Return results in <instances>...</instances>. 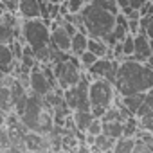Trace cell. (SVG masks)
Listing matches in <instances>:
<instances>
[{"label": "cell", "instance_id": "obj_19", "mask_svg": "<svg viewBox=\"0 0 153 153\" xmlns=\"http://www.w3.org/2000/svg\"><path fill=\"white\" fill-rule=\"evenodd\" d=\"M103 133H106L108 137L112 139H121L123 133H124V124L123 121H103Z\"/></svg>", "mask_w": 153, "mask_h": 153}, {"label": "cell", "instance_id": "obj_40", "mask_svg": "<svg viewBox=\"0 0 153 153\" xmlns=\"http://www.w3.org/2000/svg\"><path fill=\"white\" fill-rule=\"evenodd\" d=\"M61 2H63V0H61Z\"/></svg>", "mask_w": 153, "mask_h": 153}, {"label": "cell", "instance_id": "obj_33", "mask_svg": "<svg viewBox=\"0 0 153 153\" xmlns=\"http://www.w3.org/2000/svg\"><path fill=\"white\" fill-rule=\"evenodd\" d=\"M6 123H7V114L0 110V126H6Z\"/></svg>", "mask_w": 153, "mask_h": 153}, {"label": "cell", "instance_id": "obj_35", "mask_svg": "<svg viewBox=\"0 0 153 153\" xmlns=\"http://www.w3.org/2000/svg\"><path fill=\"white\" fill-rule=\"evenodd\" d=\"M7 76H9V74H6V72H4L2 68H0V85H2V83H4V81L7 79Z\"/></svg>", "mask_w": 153, "mask_h": 153}, {"label": "cell", "instance_id": "obj_11", "mask_svg": "<svg viewBox=\"0 0 153 153\" xmlns=\"http://www.w3.org/2000/svg\"><path fill=\"white\" fill-rule=\"evenodd\" d=\"M151 43H149V38L144 34V33H139L135 34V52L131 56H128L130 59H137V61H148V58L151 56ZM126 58V59H128Z\"/></svg>", "mask_w": 153, "mask_h": 153}, {"label": "cell", "instance_id": "obj_29", "mask_svg": "<svg viewBox=\"0 0 153 153\" xmlns=\"http://www.w3.org/2000/svg\"><path fill=\"white\" fill-rule=\"evenodd\" d=\"M85 4H88V0H67V11L68 13H79Z\"/></svg>", "mask_w": 153, "mask_h": 153}, {"label": "cell", "instance_id": "obj_1", "mask_svg": "<svg viewBox=\"0 0 153 153\" xmlns=\"http://www.w3.org/2000/svg\"><path fill=\"white\" fill-rule=\"evenodd\" d=\"M114 85L119 96L148 92L149 88H153V68L146 61H137L128 58L119 63Z\"/></svg>", "mask_w": 153, "mask_h": 153}, {"label": "cell", "instance_id": "obj_25", "mask_svg": "<svg viewBox=\"0 0 153 153\" xmlns=\"http://www.w3.org/2000/svg\"><path fill=\"white\" fill-rule=\"evenodd\" d=\"M97 58H99V56H96L92 51H88V49H87V51L79 56V65H81V68H83V70H87L88 67H92V65L97 61Z\"/></svg>", "mask_w": 153, "mask_h": 153}, {"label": "cell", "instance_id": "obj_3", "mask_svg": "<svg viewBox=\"0 0 153 153\" xmlns=\"http://www.w3.org/2000/svg\"><path fill=\"white\" fill-rule=\"evenodd\" d=\"M79 13H81V16H83V24H85V27H87V33H88L90 36L103 38V36H106V34L114 29V25H115V16H117V15H114V13L103 9V7L96 6V4H92V2L85 4V7H83Z\"/></svg>", "mask_w": 153, "mask_h": 153}, {"label": "cell", "instance_id": "obj_8", "mask_svg": "<svg viewBox=\"0 0 153 153\" xmlns=\"http://www.w3.org/2000/svg\"><path fill=\"white\" fill-rule=\"evenodd\" d=\"M51 42L61 49L63 52H70V42H72V34L70 31L65 27V22H63V15L56 16L51 24Z\"/></svg>", "mask_w": 153, "mask_h": 153}, {"label": "cell", "instance_id": "obj_30", "mask_svg": "<svg viewBox=\"0 0 153 153\" xmlns=\"http://www.w3.org/2000/svg\"><path fill=\"white\" fill-rule=\"evenodd\" d=\"M9 146H11V137L7 126H0V149H9Z\"/></svg>", "mask_w": 153, "mask_h": 153}, {"label": "cell", "instance_id": "obj_15", "mask_svg": "<svg viewBox=\"0 0 153 153\" xmlns=\"http://www.w3.org/2000/svg\"><path fill=\"white\" fill-rule=\"evenodd\" d=\"M144 97H146V92H137V94H128V96H119V101L133 114L137 115L139 108L142 106L144 103Z\"/></svg>", "mask_w": 153, "mask_h": 153}, {"label": "cell", "instance_id": "obj_37", "mask_svg": "<svg viewBox=\"0 0 153 153\" xmlns=\"http://www.w3.org/2000/svg\"><path fill=\"white\" fill-rule=\"evenodd\" d=\"M148 15H153V0H149V13Z\"/></svg>", "mask_w": 153, "mask_h": 153}, {"label": "cell", "instance_id": "obj_27", "mask_svg": "<svg viewBox=\"0 0 153 153\" xmlns=\"http://www.w3.org/2000/svg\"><path fill=\"white\" fill-rule=\"evenodd\" d=\"M123 52H124L126 58L135 52V34H128V36L123 40Z\"/></svg>", "mask_w": 153, "mask_h": 153}, {"label": "cell", "instance_id": "obj_6", "mask_svg": "<svg viewBox=\"0 0 153 153\" xmlns=\"http://www.w3.org/2000/svg\"><path fill=\"white\" fill-rule=\"evenodd\" d=\"M88 88H90V78L88 74H83V78L79 79V83H76L74 87L65 90V103L67 106L74 112V110H90V96H88Z\"/></svg>", "mask_w": 153, "mask_h": 153}, {"label": "cell", "instance_id": "obj_4", "mask_svg": "<svg viewBox=\"0 0 153 153\" xmlns=\"http://www.w3.org/2000/svg\"><path fill=\"white\" fill-rule=\"evenodd\" d=\"M88 96H90V110L96 117H103V114L115 103L117 99V88L114 85V81L108 79H90V88H88Z\"/></svg>", "mask_w": 153, "mask_h": 153}, {"label": "cell", "instance_id": "obj_7", "mask_svg": "<svg viewBox=\"0 0 153 153\" xmlns=\"http://www.w3.org/2000/svg\"><path fill=\"white\" fill-rule=\"evenodd\" d=\"M117 68H119V61L114 58H97V61L87 68V74L90 79H108V81H115L117 76Z\"/></svg>", "mask_w": 153, "mask_h": 153}, {"label": "cell", "instance_id": "obj_5", "mask_svg": "<svg viewBox=\"0 0 153 153\" xmlns=\"http://www.w3.org/2000/svg\"><path fill=\"white\" fill-rule=\"evenodd\" d=\"M52 70H54V76H56V81H58V87L67 90L70 87H74L76 83H79V79L83 78V68L79 65V58H76L72 54H68L65 59L51 65Z\"/></svg>", "mask_w": 153, "mask_h": 153}, {"label": "cell", "instance_id": "obj_23", "mask_svg": "<svg viewBox=\"0 0 153 153\" xmlns=\"http://www.w3.org/2000/svg\"><path fill=\"white\" fill-rule=\"evenodd\" d=\"M137 119H139V126H140V130L153 133V108H151L149 112L142 114V115L137 117Z\"/></svg>", "mask_w": 153, "mask_h": 153}, {"label": "cell", "instance_id": "obj_21", "mask_svg": "<svg viewBox=\"0 0 153 153\" xmlns=\"http://www.w3.org/2000/svg\"><path fill=\"white\" fill-rule=\"evenodd\" d=\"M135 149V137H121L114 144V153H133Z\"/></svg>", "mask_w": 153, "mask_h": 153}, {"label": "cell", "instance_id": "obj_9", "mask_svg": "<svg viewBox=\"0 0 153 153\" xmlns=\"http://www.w3.org/2000/svg\"><path fill=\"white\" fill-rule=\"evenodd\" d=\"M58 85L52 83L49 79V76L43 72L42 65L36 63L33 68H31V76H29V90L34 92V94H40V96H47L51 90H54Z\"/></svg>", "mask_w": 153, "mask_h": 153}, {"label": "cell", "instance_id": "obj_28", "mask_svg": "<svg viewBox=\"0 0 153 153\" xmlns=\"http://www.w3.org/2000/svg\"><path fill=\"white\" fill-rule=\"evenodd\" d=\"M87 133H88V135H94V137H97L99 133H103V119H101V117H96V119L90 123V126L87 128Z\"/></svg>", "mask_w": 153, "mask_h": 153}, {"label": "cell", "instance_id": "obj_18", "mask_svg": "<svg viewBox=\"0 0 153 153\" xmlns=\"http://www.w3.org/2000/svg\"><path fill=\"white\" fill-rule=\"evenodd\" d=\"M114 144H115V139L108 137L106 133H99L97 137H94V142H92L90 149H96V151H114Z\"/></svg>", "mask_w": 153, "mask_h": 153}, {"label": "cell", "instance_id": "obj_31", "mask_svg": "<svg viewBox=\"0 0 153 153\" xmlns=\"http://www.w3.org/2000/svg\"><path fill=\"white\" fill-rule=\"evenodd\" d=\"M128 31H130V34H139L140 33V20H128Z\"/></svg>", "mask_w": 153, "mask_h": 153}, {"label": "cell", "instance_id": "obj_12", "mask_svg": "<svg viewBox=\"0 0 153 153\" xmlns=\"http://www.w3.org/2000/svg\"><path fill=\"white\" fill-rule=\"evenodd\" d=\"M16 63H18V59L15 58L13 47L0 42V68H2L6 74H13Z\"/></svg>", "mask_w": 153, "mask_h": 153}, {"label": "cell", "instance_id": "obj_14", "mask_svg": "<svg viewBox=\"0 0 153 153\" xmlns=\"http://www.w3.org/2000/svg\"><path fill=\"white\" fill-rule=\"evenodd\" d=\"M88 38H90V34L78 31V33L72 36V42H70V52H68V54H72V56H76V58H79V56L88 49Z\"/></svg>", "mask_w": 153, "mask_h": 153}, {"label": "cell", "instance_id": "obj_13", "mask_svg": "<svg viewBox=\"0 0 153 153\" xmlns=\"http://www.w3.org/2000/svg\"><path fill=\"white\" fill-rule=\"evenodd\" d=\"M18 15H20L24 20H29V18H42V4H40V0H20Z\"/></svg>", "mask_w": 153, "mask_h": 153}, {"label": "cell", "instance_id": "obj_20", "mask_svg": "<svg viewBox=\"0 0 153 153\" xmlns=\"http://www.w3.org/2000/svg\"><path fill=\"white\" fill-rule=\"evenodd\" d=\"M0 110L9 114L13 110V99H11V88L9 85H0Z\"/></svg>", "mask_w": 153, "mask_h": 153}, {"label": "cell", "instance_id": "obj_22", "mask_svg": "<svg viewBox=\"0 0 153 153\" xmlns=\"http://www.w3.org/2000/svg\"><path fill=\"white\" fill-rule=\"evenodd\" d=\"M123 124H124V133H123V137H137V133L140 131L139 119H137L135 115L128 117V119H126Z\"/></svg>", "mask_w": 153, "mask_h": 153}, {"label": "cell", "instance_id": "obj_10", "mask_svg": "<svg viewBox=\"0 0 153 153\" xmlns=\"http://www.w3.org/2000/svg\"><path fill=\"white\" fill-rule=\"evenodd\" d=\"M24 142H25V149H29V151H34V149L36 151L51 149V139H49V135L40 133V131H34V130H29L27 131Z\"/></svg>", "mask_w": 153, "mask_h": 153}, {"label": "cell", "instance_id": "obj_2", "mask_svg": "<svg viewBox=\"0 0 153 153\" xmlns=\"http://www.w3.org/2000/svg\"><path fill=\"white\" fill-rule=\"evenodd\" d=\"M22 34L25 43L34 51L38 63H51V25L43 18L24 20Z\"/></svg>", "mask_w": 153, "mask_h": 153}, {"label": "cell", "instance_id": "obj_32", "mask_svg": "<svg viewBox=\"0 0 153 153\" xmlns=\"http://www.w3.org/2000/svg\"><path fill=\"white\" fill-rule=\"evenodd\" d=\"M146 4H148V0H130V6H131L133 9H139V11H140Z\"/></svg>", "mask_w": 153, "mask_h": 153}, {"label": "cell", "instance_id": "obj_16", "mask_svg": "<svg viewBox=\"0 0 153 153\" xmlns=\"http://www.w3.org/2000/svg\"><path fill=\"white\" fill-rule=\"evenodd\" d=\"M96 119V115L92 114V110H74L72 112V121L79 131H87V128L90 126V123Z\"/></svg>", "mask_w": 153, "mask_h": 153}, {"label": "cell", "instance_id": "obj_17", "mask_svg": "<svg viewBox=\"0 0 153 153\" xmlns=\"http://www.w3.org/2000/svg\"><path fill=\"white\" fill-rule=\"evenodd\" d=\"M110 49L112 47H108V43L103 38H96V36H90L88 38V51H92L96 56L105 58V56L110 54Z\"/></svg>", "mask_w": 153, "mask_h": 153}, {"label": "cell", "instance_id": "obj_34", "mask_svg": "<svg viewBox=\"0 0 153 153\" xmlns=\"http://www.w3.org/2000/svg\"><path fill=\"white\" fill-rule=\"evenodd\" d=\"M117 6H119V9H124L130 6V0H117Z\"/></svg>", "mask_w": 153, "mask_h": 153}, {"label": "cell", "instance_id": "obj_36", "mask_svg": "<svg viewBox=\"0 0 153 153\" xmlns=\"http://www.w3.org/2000/svg\"><path fill=\"white\" fill-rule=\"evenodd\" d=\"M146 63H148V65H149V67H151V68H153V54H151V56H149V58H148V61H146Z\"/></svg>", "mask_w": 153, "mask_h": 153}, {"label": "cell", "instance_id": "obj_26", "mask_svg": "<svg viewBox=\"0 0 153 153\" xmlns=\"http://www.w3.org/2000/svg\"><path fill=\"white\" fill-rule=\"evenodd\" d=\"M90 2L103 7V9H106V11H110V13H114V15H117L121 11L119 6H117V0H90Z\"/></svg>", "mask_w": 153, "mask_h": 153}, {"label": "cell", "instance_id": "obj_38", "mask_svg": "<svg viewBox=\"0 0 153 153\" xmlns=\"http://www.w3.org/2000/svg\"><path fill=\"white\" fill-rule=\"evenodd\" d=\"M2 15H4V9H2V7H0V18H2Z\"/></svg>", "mask_w": 153, "mask_h": 153}, {"label": "cell", "instance_id": "obj_39", "mask_svg": "<svg viewBox=\"0 0 153 153\" xmlns=\"http://www.w3.org/2000/svg\"><path fill=\"white\" fill-rule=\"evenodd\" d=\"M88 2H90V0H88Z\"/></svg>", "mask_w": 153, "mask_h": 153}, {"label": "cell", "instance_id": "obj_24", "mask_svg": "<svg viewBox=\"0 0 153 153\" xmlns=\"http://www.w3.org/2000/svg\"><path fill=\"white\" fill-rule=\"evenodd\" d=\"M140 33H144L149 40H153V15H146L140 18Z\"/></svg>", "mask_w": 153, "mask_h": 153}]
</instances>
